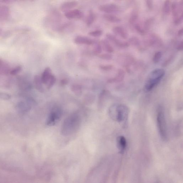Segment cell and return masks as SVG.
<instances>
[{
	"label": "cell",
	"mask_w": 183,
	"mask_h": 183,
	"mask_svg": "<svg viewBox=\"0 0 183 183\" xmlns=\"http://www.w3.org/2000/svg\"><path fill=\"white\" fill-rule=\"evenodd\" d=\"M81 124L80 116L77 113H73L64 120L61 129V133L64 136L72 135L78 131Z\"/></svg>",
	"instance_id": "1"
},
{
	"label": "cell",
	"mask_w": 183,
	"mask_h": 183,
	"mask_svg": "<svg viewBox=\"0 0 183 183\" xmlns=\"http://www.w3.org/2000/svg\"><path fill=\"white\" fill-rule=\"evenodd\" d=\"M129 114V108L123 104H115L112 105L109 109L110 117L113 120L119 123L127 121Z\"/></svg>",
	"instance_id": "2"
},
{
	"label": "cell",
	"mask_w": 183,
	"mask_h": 183,
	"mask_svg": "<svg viewBox=\"0 0 183 183\" xmlns=\"http://www.w3.org/2000/svg\"><path fill=\"white\" fill-rule=\"evenodd\" d=\"M157 123L161 137L164 141H166L168 138L167 127L164 109L161 105L158 106L157 109Z\"/></svg>",
	"instance_id": "3"
},
{
	"label": "cell",
	"mask_w": 183,
	"mask_h": 183,
	"mask_svg": "<svg viewBox=\"0 0 183 183\" xmlns=\"http://www.w3.org/2000/svg\"><path fill=\"white\" fill-rule=\"evenodd\" d=\"M62 114L61 109L58 107L54 108L49 114L46 119V125L49 126L55 125L61 118Z\"/></svg>",
	"instance_id": "4"
},
{
	"label": "cell",
	"mask_w": 183,
	"mask_h": 183,
	"mask_svg": "<svg viewBox=\"0 0 183 183\" xmlns=\"http://www.w3.org/2000/svg\"><path fill=\"white\" fill-rule=\"evenodd\" d=\"M99 11L106 14H112L117 13L119 11L118 6L114 4H106L99 6Z\"/></svg>",
	"instance_id": "5"
},
{
	"label": "cell",
	"mask_w": 183,
	"mask_h": 183,
	"mask_svg": "<svg viewBox=\"0 0 183 183\" xmlns=\"http://www.w3.org/2000/svg\"><path fill=\"white\" fill-rule=\"evenodd\" d=\"M106 37L109 41L112 43L119 48L124 49L129 47V43L122 41L111 34H107Z\"/></svg>",
	"instance_id": "6"
},
{
	"label": "cell",
	"mask_w": 183,
	"mask_h": 183,
	"mask_svg": "<svg viewBox=\"0 0 183 183\" xmlns=\"http://www.w3.org/2000/svg\"><path fill=\"white\" fill-rule=\"evenodd\" d=\"M161 79L147 78L143 90L145 92L151 91L154 87L157 86L160 82Z\"/></svg>",
	"instance_id": "7"
},
{
	"label": "cell",
	"mask_w": 183,
	"mask_h": 183,
	"mask_svg": "<svg viewBox=\"0 0 183 183\" xmlns=\"http://www.w3.org/2000/svg\"><path fill=\"white\" fill-rule=\"evenodd\" d=\"M64 15L69 19H80L83 16V12L77 9H72L65 12Z\"/></svg>",
	"instance_id": "8"
},
{
	"label": "cell",
	"mask_w": 183,
	"mask_h": 183,
	"mask_svg": "<svg viewBox=\"0 0 183 183\" xmlns=\"http://www.w3.org/2000/svg\"><path fill=\"white\" fill-rule=\"evenodd\" d=\"M78 3L77 1H74L66 2L62 4L60 9V11L64 12H66L72 10L78 6Z\"/></svg>",
	"instance_id": "9"
},
{
	"label": "cell",
	"mask_w": 183,
	"mask_h": 183,
	"mask_svg": "<svg viewBox=\"0 0 183 183\" xmlns=\"http://www.w3.org/2000/svg\"><path fill=\"white\" fill-rule=\"evenodd\" d=\"M117 145L119 152L121 154H123L127 147L126 140L123 136L118 137L117 139Z\"/></svg>",
	"instance_id": "10"
},
{
	"label": "cell",
	"mask_w": 183,
	"mask_h": 183,
	"mask_svg": "<svg viewBox=\"0 0 183 183\" xmlns=\"http://www.w3.org/2000/svg\"><path fill=\"white\" fill-rule=\"evenodd\" d=\"M165 74V72L164 69H156L150 73L147 78L162 79Z\"/></svg>",
	"instance_id": "11"
},
{
	"label": "cell",
	"mask_w": 183,
	"mask_h": 183,
	"mask_svg": "<svg viewBox=\"0 0 183 183\" xmlns=\"http://www.w3.org/2000/svg\"><path fill=\"white\" fill-rule=\"evenodd\" d=\"M125 73L122 69H119L115 77L109 79L107 81L109 83H116L122 82L125 78Z\"/></svg>",
	"instance_id": "12"
},
{
	"label": "cell",
	"mask_w": 183,
	"mask_h": 183,
	"mask_svg": "<svg viewBox=\"0 0 183 183\" xmlns=\"http://www.w3.org/2000/svg\"><path fill=\"white\" fill-rule=\"evenodd\" d=\"M75 43L78 44L91 45L94 43V40L86 36H78L75 38L74 40Z\"/></svg>",
	"instance_id": "13"
},
{
	"label": "cell",
	"mask_w": 183,
	"mask_h": 183,
	"mask_svg": "<svg viewBox=\"0 0 183 183\" xmlns=\"http://www.w3.org/2000/svg\"><path fill=\"white\" fill-rule=\"evenodd\" d=\"M17 109L22 112H26L31 109V102L30 101L20 102L17 105Z\"/></svg>",
	"instance_id": "14"
},
{
	"label": "cell",
	"mask_w": 183,
	"mask_h": 183,
	"mask_svg": "<svg viewBox=\"0 0 183 183\" xmlns=\"http://www.w3.org/2000/svg\"><path fill=\"white\" fill-rule=\"evenodd\" d=\"M113 32L116 35L124 39L128 38V33L124 28L119 26H116L113 28Z\"/></svg>",
	"instance_id": "15"
},
{
	"label": "cell",
	"mask_w": 183,
	"mask_h": 183,
	"mask_svg": "<svg viewBox=\"0 0 183 183\" xmlns=\"http://www.w3.org/2000/svg\"><path fill=\"white\" fill-rule=\"evenodd\" d=\"M34 83L35 88L38 91L41 93L44 92V89L41 77L38 75H36L34 77Z\"/></svg>",
	"instance_id": "16"
},
{
	"label": "cell",
	"mask_w": 183,
	"mask_h": 183,
	"mask_svg": "<svg viewBox=\"0 0 183 183\" xmlns=\"http://www.w3.org/2000/svg\"><path fill=\"white\" fill-rule=\"evenodd\" d=\"M52 75V72L51 69L49 67L46 68L43 73L41 77L43 83L46 85Z\"/></svg>",
	"instance_id": "17"
},
{
	"label": "cell",
	"mask_w": 183,
	"mask_h": 183,
	"mask_svg": "<svg viewBox=\"0 0 183 183\" xmlns=\"http://www.w3.org/2000/svg\"><path fill=\"white\" fill-rule=\"evenodd\" d=\"M100 43L102 47L105 51L108 53H112L114 51L113 48L110 44L108 40H102L101 41Z\"/></svg>",
	"instance_id": "18"
},
{
	"label": "cell",
	"mask_w": 183,
	"mask_h": 183,
	"mask_svg": "<svg viewBox=\"0 0 183 183\" xmlns=\"http://www.w3.org/2000/svg\"><path fill=\"white\" fill-rule=\"evenodd\" d=\"M103 17L105 20L111 23H117L121 21V19L111 14H105Z\"/></svg>",
	"instance_id": "19"
},
{
	"label": "cell",
	"mask_w": 183,
	"mask_h": 183,
	"mask_svg": "<svg viewBox=\"0 0 183 183\" xmlns=\"http://www.w3.org/2000/svg\"><path fill=\"white\" fill-rule=\"evenodd\" d=\"M171 8L172 15L174 16V19L179 17H178V15L181 11V7H179L177 3L174 2L172 4Z\"/></svg>",
	"instance_id": "20"
},
{
	"label": "cell",
	"mask_w": 183,
	"mask_h": 183,
	"mask_svg": "<svg viewBox=\"0 0 183 183\" xmlns=\"http://www.w3.org/2000/svg\"><path fill=\"white\" fill-rule=\"evenodd\" d=\"M95 15L94 12L92 10L89 12L86 20V23L88 26H90L94 23L95 19Z\"/></svg>",
	"instance_id": "21"
},
{
	"label": "cell",
	"mask_w": 183,
	"mask_h": 183,
	"mask_svg": "<svg viewBox=\"0 0 183 183\" xmlns=\"http://www.w3.org/2000/svg\"><path fill=\"white\" fill-rule=\"evenodd\" d=\"M71 91L77 95H80L82 93V87L80 85H73L71 87Z\"/></svg>",
	"instance_id": "22"
},
{
	"label": "cell",
	"mask_w": 183,
	"mask_h": 183,
	"mask_svg": "<svg viewBox=\"0 0 183 183\" xmlns=\"http://www.w3.org/2000/svg\"><path fill=\"white\" fill-rule=\"evenodd\" d=\"M138 17H139V13L136 10H134L132 11L131 16H130L129 22L130 23L133 24L137 21Z\"/></svg>",
	"instance_id": "23"
},
{
	"label": "cell",
	"mask_w": 183,
	"mask_h": 183,
	"mask_svg": "<svg viewBox=\"0 0 183 183\" xmlns=\"http://www.w3.org/2000/svg\"><path fill=\"white\" fill-rule=\"evenodd\" d=\"M164 11L166 15H169L171 12V2L170 0H166L164 3Z\"/></svg>",
	"instance_id": "24"
},
{
	"label": "cell",
	"mask_w": 183,
	"mask_h": 183,
	"mask_svg": "<svg viewBox=\"0 0 183 183\" xmlns=\"http://www.w3.org/2000/svg\"><path fill=\"white\" fill-rule=\"evenodd\" d=\"M154 20V18H150L146 20L144 24V30L145 32L150 29L153 23Z\"/></svg>",
	"instance_id": "25"
},
{
	"label": "cell",
	"mask_w": 183,
	"mask_h": 183,
	"mask_svg": "<svg viewBox=\"0 0 183 183\" xmlns=\"http://www.w3.org/2000/svg\"><path fill=\"white\" fill-rule=\"evenodd\" d=\"M56 81V77L54 75H52L51 76L50 80H49L48 82L47 83V87L48 89H50L54 86Z\"/></svg>",
	"instance_id": "26"
},
{
	"label": "cell",
	"mask_w": 183,
	"mask_h": 183,
	"mask_svg": "<svg viewBox=\"0 0 183 183\" xmlns=\"http://www.w3.org/2000/svg\"><path fill=\"white\" fill-rule=\"evenodd\" d=\"M102 34L103 32L102 30H98L89 32L88 33V35L93 36V37H99L102 35Z\"/></svg>",
	"instance_id": "27"
},
{
	"label": "cell",
	"mask_w": 183,
	"mask_h": 183,
	"mask_svg": "<svg viewBox=\"0 0 183 183\" xmlns=\"http://www.w3.org/2000/svg\"><path fill=\"white\" fill-rule=\"evenodd\" d=\"M162 57V53L161 52H156L153 58V61L154 64H157L160 62Z\"/></svg>",
	"instance_id": "28"
},
{
	"label": "cell",
	"mask_w": 183,
	"mask_h": 183,
	"mask_svg": "<svg viewBox=\"0 0 183 183\" xmlns=\"http://www.w3.org/2000/svg\"><path fill=\"white\" fill-rule=\"evenodd\" d=\"M128 43H129V45L131 44L135 46H139L140 44V41L139 39L135 37L130 38L129 42Z\"/></svg>",
	"instance_id": "29"
},
{
	"label": "cell",
	"mask_w": 183,
	"mask_h": 183,
	"mask_svg": "<svg viewBox=\"0 0 183 183\" xmlns=\"http://www.w3.org/2000/svg\"><path fill=\"white\" fill-rule=\"evenodd\" d=\"M99 57L102 59L107 60H112L113 58L112 55L108 54H105L99 55Z\"/></svg>",
	"instance_id": "30"
},
{
	"label": "cell",
	"mask_w": 183,
	"mask_h": 183,
	"mask_svg": "<svg viewBox=\"0 0 183 183\" xmlns=\"http://www.w3.org/2000/svg\"><path fill=\"white\" fill-rule=\"evenodd\" d=\"M8 14V9L5 7H0V17H7Z\"/></svg>",
	"instance_id": "31"
},
{
	"label": "cell",
	"mask_w": 183,
	"mask_h": 183,
	"mask_svg": "<svg viewBox=\"0 0 183 183\" xmlns=\"http://www.w3.org/2000/svg\"><path fill=\"white\" fill-rule=\"evenodd\" d=\"M102 47L100 43H97L95 44L94 48V52L95 54H101L102 52Z\"/></svg>",
	"instance_id": "32"
},
{
	"label": "cell",
	"mask_w": 183,
	"mask_h": 183,
	"mask_svg": "<svg viewBox=\"0 0 183 183\" xmlns=\"http://www.w3.org/2000/svg\"><path fill=\"white\" fill-rule=\"evenodd\" d=\"M99 67L101 70L104 71H111L113 68V66L112 65H101Z\"/></svg>",
	"instance_id": "33"
},
{
	"label": "cell",
	"mask_w": 183,
	"mask_h": 183,
	"mask_svg": "<svg viewBox=\"0 0 183 183\" xmlns=\"http://www.w3.org/2000/svg\"><path fill=\"white\" fill-rule=\"evenodd\" d=\"M11 96L8 93L0 92V99L7 100L11 99Z\"/></svg>",
	"instance_id": "34"
},
{
	"label": "cell",
	"mask_w": 183,
	"mask_h": 183,
	"mask_svg": "<svg viewBox=\"0 0 183 183\" xmlns=\"http://www.w3.org/2000/svg\"><path fill=\"white\" fill-rule=\"evenodd\" d=\"M22 69V67L21 66L16 67V68L11 71V74L13 75L17 74L21 71Z\"/></svg>",
	"instance_id": "35"
},
{
	"label": "cell",
	"mask_w": 183,
	"mask_h": 183,
	"mask_svg": "<svg viewBox=\"0 0 183 183\" xmlns=\"http://www.w3.org/2000/svg\"><path fill=\"white\" fill-rule=\"evenodd\" d=\"M135 29L140 34H141V35H144V34L145 33V30L143 29H142L141 26H140L139 24H136L135 25Z\"/></svg>",
	"instance_id": "36"
},
{
	"label": "cell",
	"mask_w": 183,
	"mask_h": 183,
	"mask_svg": "<svg viewBox=\"0 0 183 183\" xmlns=\"http://www.w3.org/2000/svg\"><path fill=\"white\" fill-rule=\"evenodd\" d=\"M183 20V15L175 19H174V23L176 25H178L182 23Z\"/></svg>",
	"instance_id": "37"
},
{
	"label": "cell",
	"mask_w": 183,
	"mask_h": 183,
	"mask_svg": "<svg viewBox=\"0 0 183 183\" xmlns=\"http://www.w3.org/2000/svg\"><path fill=\"white\" fill-rule=\"evenodd\" d=\"M146 2H147V5L148 9H152L153 6V2L152 0H147Z\"/></svg>",
	"instance_id": "38"
},
{
	"label": "cell",
	"mask_w": 183,
	"mask_h": 183,
	"mask_svg": "<svg viewBox=\"0 0 183 183\" xmlns=\"http://www.w3.org/2000/svg\"><path fill=\"white\" fill-rule=\"evenodd\" d=\"M177 50L178 51H182L183 50V41L181 42L180 44L178 45L177 47Z\"/></svg>",
	"instance_id": "39"
},
{
	"label": "cell",
	"mask_w": 183,
	"mask_h": 183,
	"mask_svg": "<svg viewBox=\"0 0 183 183\" xmlns=\"http://www.w3.org/2000/svg\"><path fill=\"white\" fill-rule=\"evenodd\" d=\"M61 84L62 85H66L68 84V81L66 79H63L60 82Z\"/></svg>",
	"instance_id": "40"
},
{
	"label": "cell",
	"mask_w": 183,
	"mask_h": 183,
	"mask_svg": "<svg viewBox=\"0 0 183 183\" xmlns=\"http://www.w3.org/2000/svg\"><path fill=\"white\" fill-rule=\"evenodd\" d=\"M178 36H182L183 34V29H181L179 30L178 33Z\"/></svg>",
	"instance_id": "41"
}]
</instances>
